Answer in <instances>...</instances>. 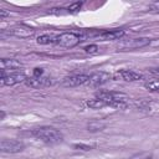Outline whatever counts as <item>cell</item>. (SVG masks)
<instances>
[{
  "instance_id": "6da1fadb",
  "label": "cell",
  "mask_w": 159,
  "mask_h": 159,
  "mask_svg": "<svg viewBox=\"0 0 159 159\" xmlns=\"http://www.w3.org/2000/svg\"><path fill=\"white\" fill-rule=\"evenodd\" d=\"M31 134L35 138H37V139L47 143V144H56V143L62 142V139H63V134L60 130H57L56 128H52V127L35 128L31 132Z\"/></svg>"
},
{
  "instance_id": "7a4b0ae2",
  "label": "cell",
  "mask_w": 159,
  "mask_h": 159,
  "mask_svg": "<svg viewBox=\"0 0 159 159\" xmlns=\"http://www.w3.org/2000/svg\"><path fill=\"white\" fill-rule=\"evenodd\" d=\"M96 98L102 99L107 106L117 107V108H123L127 106V99L128 97L124 93L120 92H111V91H101L96 93Z\"/></svg>"
},
{
  "instance_id": "3957f363",
  "label": "cell",
  "mask_w": 159,
  "mask_h": 159,
  "mask_svg": "<svg viewBox=\"0 0 159 159\" xmlns=\"http://www.w3.org/2000/svg\"><path fill=\"white\" fill-rule=\"evenodd\" d=\"M56 43L58 46L71 48V47H75L80 43V36L75 32H62V34L57 35Z\"/></svg>"
},
{
  "instance_id": "277c9868",
  "label": "cell",
  "mask_w": 159,
  "mask_h": 159,
  "mask_svg": "<svg viewBox=\"0 0 159 159\" xmlns=\"http://www.w3.org/2000/svg\"><path fill=\"white\" fill-rule=\"evenodd\" d=\"M26 76L22 72H1L0 83L1 86H14L20 82H25Z\"/></svg>"
},
{
  "instance_id": "5b68a950",
  "label": "cell",
  "mask_w": 159,
  "mask_h": 159,
  "mask_svg": "<svg viewBox=\"0 0 159 159\" xmlns=\"http://www.w3.org/2000/svg\"><path fill=\"white\" fill-rule=\"evenodd\" d=\"M24 148H25L24 143L16 139H2L0 143V150L2 153H10V154L20 153L24 150Z\"/></svg>"
},
{
  "instance_id": "8992f818",
  "label": "cell",
  "mask_w": 159,
  "mask_h": 159,
  "mask_svg": "<svg viewBox=\"0 0 159 159\" xmlns=\"http://www.w3.org/2000/svg\"><path fill=\"white\" fill-rule=\"evenodd\" d=\"M150 43V40L147 37H139V39H132L129 41H124L118 45L119 50H137L144 46H148Z\"/></svg>"
},
{
  "instance_id": "52a82bcc",
  "label": "cell",
  "mask_w": 159,
  "mask_h": 159,
  "mask_svg": "<svg viewBox=\"0 0 159 159\" xmlns=\"http://www.w3.org/2000/svg\"><path fill=\"white\" fill-rule=\"evenodd\" d=\"M89 80L88 75H83V73H78V75H71L68 77H66L62 81V84L66 87H77V86H82V84H87Z\"/></svg>"
},
{
  "instance_id": "ba28073f",
  "label": "cell",
  "mask_w": 159,
  "mask_h": 159,
  "mask_svg": "<svg viewBox=\"0 0 159 159\" xmlns=\"http://www.w3.org/2000/svg\"><path fill=\"white\" fill-rule=\"evenodd\" d=\"M34 34H35V30L27 25H24V24L16 25L12 29H10V35L19 37V39H29V37L34 36Z\"/></svg>"
},
{
  "instance_id": "9c48e42d",
  "label": "cell",
  "mask_w": 159,
  "mask_h": 159,
  "mask_svg": "<svg viewBox=\"0 0 159 159\" xmlns=\"http://www.w3.org/2000/svg\"><path fill=\"white\" fill-rule=\"evenodd\" d=\"M109 80H111V75L108 72L101 71V72L92 73L89 76V80H88L87 84L91 86V87H98V86H102V84L107 83Z\"/></svg>"
},
{
  "instance_id": "30bf717a",
  "label": "cell",
  "mask_w": 159,
  "mask_h": 159,
  "mask_svg": "<svg viewBox=\"0 0 159 159\" xmlns=\"http://www.w3.org/2000/svg\"><path fill=\"white\" fill-rule=\"evenodd\" d=\"M52 81L50 77H46V76H41V77H26L25 80V84L29 86V87H32V88H39V87H45V86H48L51 84Z\"/></svg>"
},
{
  "instance_id": "8fae6325",
  "label": "cell",
  "mask_w": 159,
  "mask_h": 159,
  "mask_svg": "<svg viewBox=\"0 0 159 159\" xmlns=\"http://www.w3.org/2000/svg\"><path fill=\"white\" fill-rule=\"evenodd\" d=\"M21 62H19L17 60L14 58H2L0 62V67H1V72H19L17 70L21 67Z\"/></svg>"
},
{
  "instance_id": "7c38bea8",
  "label": "cell",
  "mask_w": 159,
  "mask_h": 159,
  "mask_svg": "<svg viewBox=\"0 0 159 159\" xmlns=\"http://www.w3.org/2000/svg\"><path fill=\"white\" fill-rule=\"evenodd\" d=\"M116 78H120L123 81H128V82H134V81H139L143 78V76L135 71L132 70H120L119 72L116 73L114 76Z\"/></svg>"
},
{
  "instance_id": "4fadbf2b",
  "label": "cell",
  "mask_w": 159,
  "mask_h": 159,
  "mask_svg": "<svg viewBox=\"0 0 159 159\" xmlns=\"http://www.w3.org/2000/svg\"><path fill=\"white\" fill-rule=\"evenodd\" d=\"M124 35V31L120 29H114V30H104L98 34L99 37L104 40H118Z\"/></svg>"
},
{
  "instance_id": "5bb4252c",
  "label": "cell",
  "mask_w": 159,
  "mask_h": 159,
  "mask_svg": "<svg viewBox=\"0 0 159 159\" xmlns=\"http://www.w3.org/2000/svg\"><path fill=\"white\" fill-rule=\"evenodd\" d=\"M106 128V123L102 122V120H91L88 124H87V129L89 132H101Z\"/></svg>"
},
{
  "instance_id": "9a60e30c",
  "label": "cell",
  "mask_w": 159,
  "mask_h": 159,
  "mask_svg": "<svg viewBox=\"0 0 159 159\" xmlns=\"http://www.w3.org/2000/svg\"><path fill=\"white\" fill-rule=\"evenodd\" d=\"M56 39H57V36H55V35L43 34V35L39 36L36 41L40 45H50V43H56Z\"/></svg>"
},
{
  "instance_id": "2e32d148",
  "label": "cell",
  "mask_w": 159,
  "mask_h": 159,
  "mask_svg": "<svg viewBox=\"0 0 159 159\" xmlns=\"http://www.w3.org/2000/svg\"><path fill=\"white\" fill-rule=\"evenodd\" d=\"M87 106L92 109H98V108H102V107H106L107 104L102 101V99H98V98H94V99H88L87 101Z\"/></svg>"
},
{
  "instance_id": "e0dca14e",
  "label": "cell",
  "mask_w": 159,
  "mask_h": 159,
  "mask_svg": "<svg viewBox=\"0 0 159 159\" xmlns=\"http://www.w3.org/2000/svg\"><path fill=\"white\" fill-rule=\"evenodd\" d=\"M144 87H145L148 91L157 92V91H159V80H150V81H147V82L144 83Z\"/></svg>"
},
{
  "instance_id": "ac0fdd59",
  "label": "cell",
  "mask_w": 159,
  "mask_h": 159,
  "mask_svg": "<svg viewBox=\"0 0 159 159\" xmlns=\"http://www.w3.org/2000/svg\"><path fill=\"white\" fill-rule=\"evenodd\" d=\"M82 5H83V2H82V1H76V2H72L71 5H68V6L66 7V10H67V12L73 14V12L80 11V9L82 7Z\"/></svg>"
},
{
  "instance_id": "d6986e66",
  "label": "cell",
  "mask_w": 159,
  "mask_h": 159,
  "mask_svg": "<svg viewBox=\"0 0 159 159\" xmlns=\"http://www.w3.org/2000/svg\"><path fill=\"white\" fill-rule=\"evenodd\" d=\"M152 158H153V154L150 152H139L133 154L129 159H152Z\"/></svg>"
},
{
  "instance_id": "ffe728a7",
  "label": "cell",
  "mask_w": 159,
  "mask_h": 159,
  "mask_svg": "<svg viewBox=\"0 0 159 159\" xmlns=\"http://www.w3.org/2000/svg\"><path fill=\"white\" fill-rule=\"evenodd\" d=\"M73 149H77V150H91L93 149V145H88V144H73Z\"/></svg>"
},
{
  "instance_id": "44dd1931",
  "label": "cell",
  "mask_w": 159,
  "mask_h": 159,
  "mask_svg": "<svg viewBox=\"0 0 159 159\" xmlns=\"http://www.w3.org/2000/svg\"><path fill=\"white\" fill-rule=\"evenodd\" d=\"M83 50H84L87 53H97L99 48H98L97 45H88V46H86Z\"/></svg>"
},
{
  "instance_id": "7402d4cb",
  "label": "cell",
  "mask_w": 159,
  "mask_h": 159,
  "mask_svg": "<svg viewBox=\"0 0 159 159\" xmlns=\"http://www.w3.org/2000/svg\"><path fill=\"white\" fill-rule=\"evenodd\" d=\"M149 10L153 12H159V1H154L149 5Z\"/></svg>"
},
{
  "instance_id": "603a6c76",
  "label": "cell",
  "mask_w": 159,
  "mask_h": 159,
  "mask_svg": "<svg viewBox=\"0 0 159 159\" xmlns=\"http://www.w3.org/2000/svg\"><path fill=\"white\" fill-rule=\"evenodd\" d=\"M32 76H35V77H41V76H43V70H42V68H39V67L34 68V75H32Z\"/></svg>"
},
{
  "instance_id": "cb8c5ba5",
  "label": "cell",
  "mask_w": 159,
  "mask_h": 159,
  "mask_svg": "<svg viewBox=\"0 0 159 159\" xmlns=\"http://www.w3.org/2000/svg\"><path fill=\"white\" fill-rule=\"evenodd\" d=\"M7 15H9V14H7V12H6L4 9H2V10H0V19H5Z\"/></svg>"
},
{
  "instance_id": "d4e9b609",
  "label": "cell",
  "mask_w": 159,
  "mask_h": 159,
  "mask_svg": "<svg viewBox=\"0 0 159 159\" xmlns=\"http://www.w3.org/2000/svg\"><path fill=\"white\" fill-rule=\"evenodd\" d=\"M153 72H154V73H158V75H159V67H158V68H154V71H153Z\"/></svg>"
}]
</instances>
